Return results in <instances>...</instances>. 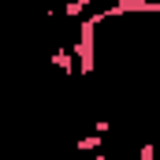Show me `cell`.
<instances>
[{"mask_svg":"<svg viewBox=\"0 0 160 160\" xmlns=\"http://www.w3.org/2000/svg\"><path fill=\"white\" fill-rule=\"evenodd\" d=\"M108 130H112V119H93V134H101V138H104Z\"/></svg>","mask_w":160,"mask_h":160,"instance_id":"obj_3","label":"cell"},{"mask_svg":"<svg viewBox=\"0 0 160 160\" xmlns=\"http://www.w3.org/2000/svg\"><path fill=\"white\" fill-rule=\"evenodd\" d=\"M138 160H157V145H142L138 149Z\"/></svg>","mask_w":160,"mask_h":160,"instance_id":"obj_4","label":"cell"},{"mask_svg":"<svg viewBox=\"0 0 160 160\" xmlns=\"http://www.w3.org/2000/svg\"><path fill=\"white\" fill-rule=\"evenodd\" d=\"M104 22L101 8H93V15H86L78 22V38L71 45V56H75V67L78 75H93L97 71V26Z\"/></svg>","mask_w":160,"mask_h":160,"instance_id":"obj_1","label":"cell"},{"mask_svg":"<svg viewBox=\"0 0 160 160\" xmlns=\"http://www.w3.org/2000/svg\"><path fill=\"white\" fill-rule=\"evenodd\" d=\"M52 67H60L63 75H78V67H75V56H71V48H63V45L52 52Z\"/></svg>","mask_w":160,"mask_h":160,"instance_id":"obj_2","label":"cell"},{"mask_svg":"<svg viewBox=\"0 0 160 160\" xmlns=\"http://www.w3.org/2000/svg\"><path fill=\"white\" fill-rule=\"evenodd\" d=\"M82 160H97V157H82Z\"/></svg>","mask_w":160,"mask_h":160,"instance_id":"obj_5","label":"cell"}]
</instances>
